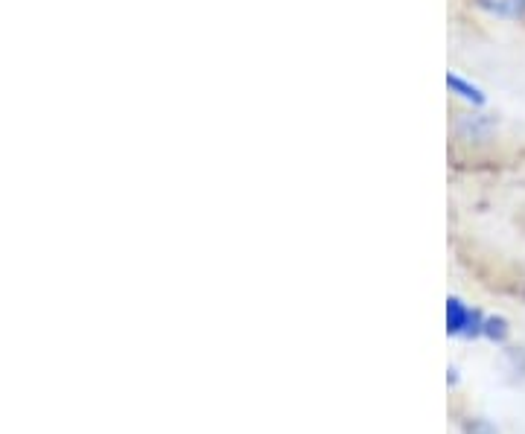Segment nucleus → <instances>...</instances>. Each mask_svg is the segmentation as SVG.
<instances>
[{
    "label": "nucleus",
    "mask_w": 525,
    "mask_h": 434,
    "mask_svg": "<svg viewBox=\"0 0 525 434\" xmlns=\"http://www.w3.org/2000/svg\"><path fill=\"white\" fill-rule=\"evenodd\" d=\"M485 312L464 303L461 298H447V333L453 338H482L485 335Z\"/></svg>",
    "instance_id": "nucleus-2"
},
{
    "label": "nucleus",
    "mask_w": 525,
    "mask_h": 434,
    "mask_svg": "<svg viewBox=\"0 0 525 434\" xmlns=\"http://www.w3.org/2000/svg\"><path fill=\"white\" fill-rule=\"evenodd\" d=\"M467 432L470 434H496L493 432V426H490V423H485V420H476V423H473Z\"/></svg>",
    "instance_id": "nucleus-6"
},
{
    "label": "nucleus",
    "mask_w": 525,
    "mask_h": 434,
    "mask_svg": "<svg viewBox=\"0 0 525 434\" xmlns=\"http://www.w3.org/2000/svg\"><path fill=\"white\" fill-rule=\"evenodd\" d=\"M508 335H511V327H508V321L502 315H488L485 318V338H490L493 344L508 341Z\"/></svg>",
    "instance_id": "nucleus-5"
},
{
    "label": "nucleus",
    "mask_w": 525,
    "mask_h": 434,
    "mask_svg": "<svg viewBox=\"0 0 525 434\" xmlns=\"http://www.w3.org/2000/svg\"><path fill=\"white\" fill-rule=\"evenodd\" d=\"M470 9L499 24H525V0H467Z\"/></svg>",
    "instance_id": "nucleus-4"
},
{
    "label": "nucleus",
    "mask_w": 525,
    "mask_h": 434,
    "mask_svg": "<svg viewBox=\"0 0 525 434\" xmlns=\"http://www.w3.org/2000/svg\"><path fill=\"white\" fill-rule=\"evenodd\" d=\"M496 132V120L488 111H473V108H455L453 117V140L464 143V146H476L493 140Z\"/></svg>",
    "instance_id": "nucleus-1"
},
{
    "label": "nucleus",
    "mask_w": 525,
    "mask_h": 434,
    "mask_svg": "<svg viewBox=\"0 0 525 434\" xmlns=\"http://www.w3.org/2000/svg\"><path fill=\"white\" fill-rule=\"evenodd\" d=\"M444 85H447V94L458 108H473V111H488L490 97L488 91L473 82L470 76H464L461 70H447L444 76Z\"/></svg>",
    "instance_id": "nucleus-3"
}]
</instances>
